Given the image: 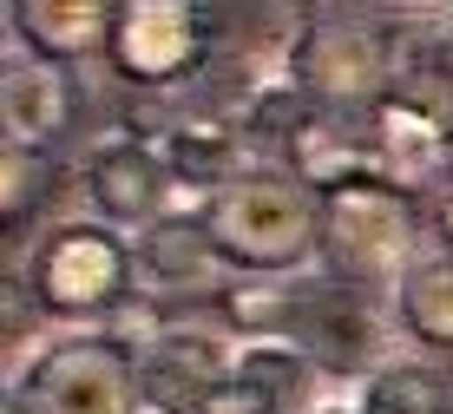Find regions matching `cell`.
I'll return each mask as SVG.
<instances>
[{
  "mask_svg": "<svg viewBox=\"0 0 453 414\" xmlns=\"http://www.w3.org/2000/svg\"><path fill=\"white\" fill-rule=\"evenodd\" d=\"M217 257L250 277H309L322 257V204L289 171H250L211 198L204 217Z\"/></svg>",
  "mask_w": 453,
  "mask_h": 414,
  "instance_id": "cell-1",
  "label": "cell"
},
{
  "mask_svg": "<svg viewBox=\"0 0 453 414\" xmlns=\"http://www.w3.org/2000/svg\"><path fill=\"white\" fill-rule=\"evenodd\" d=\"M7 408L20 414H138L132 348L112 329H73L7 362Z\"/></svg>",
  "mask_w": 453,
  "mask_h": 414,
  "instance_id": "cell-2",
  "label": "cell"
},
{
  "mask_svg": "<svg viewBox=\"0 0 453 414\" xmlns=\"http://www.w3.org/2000/svg\"><path fill=\"white\" fill-rule=\"evenodd\" d=\"M27 290L40 309L66 316V323H112V309L132 296V244L119 230L92 224V217H59L34 237L27 250Z\"/></svg>",
  "mask_w": 453,
  "mask_h": 414,
  "instance_id": "cell-3",
  "label": "cell"
},
{
  "mask_svg": "<svg viewBox=\"0 0 453 414\" xmlns=\"http://www.w3.org/2000/svg\"><path fill=\"white\" fill-rule=\"evenodd\" d=\"M322 250L342 269V283H355V290H395L420 263L414 217L401 204V191L381 178L342 184L322 198Z\"/></svg>",
  "mask_w": 453,
  "mask_h": 414,
  "instance_id": "cell-4",
  "label": "cell"
},
{
  "mask_svg": "<svg viewBox=\"0 0 453 414\" xmlns=\"http://www.w3.org/2000/svg\"><path fill=\"white\" fill-rule=\"evenodd\" d=\"M243 336L211 323H158L132 348V381L145 414H211L237 375Z\"/></svg>",
  "mask_w": 453,
  "mask_h": 414,
  "instance_id": "cell-5",
  "label": "cell"
},
{
  "mask_svg": "<svg viewBox=\"0 0 453 414\" xmlns=\"http://www.w3.org/2000/svg\"><path fill=\"white\" fill-rule=\"evenodd\" d=\"M289 92H309V99H374L381 86H395V46L374 34L355 13H329V20L303 27V34L283 40V59H276Z\"/></svg>",
  "mask_w": 453,
  "mask_h": 414,
  "instance_id": "cell-6",
  "label": "cell"
},
{
  "mask_svg": "<svg viewBox=\"0 0 453 414\" xmlns=\"http://www.w3.org/2000/svg\"><path fill=\"white\" fill-rule=\"evenodd\" d=\"M80 198L92 224L119 230L125 244L165 224V217H178V184H171L158 145L138 132H112L80 158Z\"/></svg>",
  "mask_w": 453,
  "mask_h": 414,
  "instance_id": "cell-7",
  "label": "cell"
},
{
  "mask_svg": "<svg viewBox=\"0 0 453 414\" xmlns=\"http://www.w3.org/2000/svg\"><path fill=\"white\" fill-rule=\"evenodd\" d=\"M112 73L132 79V86H178L204 66V27L184 0H132V7H112Z\"/></svg>",
  "mask_w": 453,
  "mask_h": 414,
  "instance_id": "cell-8",
  "label": "cell"
},
{
  "mask_svg": "<svg viewBox=\"0 0 453 414\" xmlns=\"http://www.w3.org/2000/svg\"><path fill=\"white\" fill-rule=\"evenodd\" d=\"M453 158V125L420 86H395L374 105V171L395 191H427L441 184Z\"/></svg>",
  "mask_w": 453,
  "mask_h": 414,
  "instance_id": "cell-9",
  "label": "cell"
},
{
  "mask_svg": "<svg viewBox=\"0 0 453 414\" xmlns=\"http://www.w3.org/2000/svg\"><path fill=\"white\" fill-rule=\"evenodd\" d=\"M224 277L211 230L191 217H165L145 237H132V290L138 302H165V296H197Z\"/></svg>",
  "mask_w": 453,
  "mask_h": 414,
  "instance_id": "cell-10",
  "label": "cell"
},
{
  "mask_svg": "<svg viewBox=\"0 0 453 414\" xmlns=\"http://www.w3.org/2000/svg\"><path fill=\"white\" fill-rule=\"evenodd\" d=\"M0 125H7V152H34L66 125V79L53 59H34L7 46V73H0Z\"/></svg>",
  "mask_w": 453,
  "mask_h": 414,
  "instance_id": "cell-11",
  "label": "cell"
},
{
  "mask_svg": "<svg viewBox=\"0 0 453 414\" xmlns=\"http://www.w3.org/2000/svg\"><path fill=\"white\" fill-rule=\"evenodd\" d=\"M7 27H27V53L34 59H80V53H99L112 40V7H92V0H27V7H7Z\"/></svg>",
  "mask_w": 453,
  "mask_h": 414,
  "instance_id": "cell-12",
  "label": "cell"
},
{
  "mask_svg": "<svg viewBox=\"0 0 453 414\" xmlns=\"http://www.w3.org/2000/svg\"><path fill=\"white\" fill-rule=\"evenodd\" d=\"M388 316H395L408 348H453V263L420 257L408 277L388 290Z\"/></svg>",
  "mask_w": 453,
  "mask_h": 414,
  "instance_id": "cell-13",
  "label": "cell"
},
{
  "mask_svg": "<svg viewBox=\"0 0 453 414\" xmlns=\"http://www.w3.org/2000/svg\"><path fill=\"white\" fill-rule=\"evenodd\" d=\"M349 388H355V402H362V414H453L447 381L434 375L414 348H401L395 362H381L368 381H349Z\"/></svg>",
  "mask_w": 453,
  "mask_h": 414,
  "instance_id": "cell-14",
  "label": "cell"
},
{
  "mask_svg": "<svg viewBox=\"0 0 453 414\" xmlns=\"http://www.w3.org/2000/svg\"><path fill=\"white\" fill-rule=\"evenodd\" d=\"M434 92L453 99V20H441V34H434Z\"/></svg>",
  "mask_w": 453,
  "mask_h": 414,
  "instance_id": "cell-15",
  "label": "cell"
},
{
  "mask_svg": "<svg viewBox=\"0 0 453 414\" xmlns=\"http://www.w3.org/2000/svg\"><path fill=\"white\" fill-rule=\"evenodd\" d=\"M303 414H362V402H355V388H329L316 408H303Z\"/></svg>",
  "mask_w": 453,
  "mask_h": 414,
  "instance_id": "cell-16",
  "label": "cell"
},
{
  "mask_svg": "<svg viewBox=\"0 0 453 414\" xmlns=\"http://www.w3.org/2000/svg\"><path fill=\"white\" fill-rule=\"evenodd\" d=\"M441 237H447V250H453V198L441 204Z\"/></svg>",
  "mask_w": 453,
  "mask_h": 414,
  "instance_id": "cell-17",
  "label": "cell"
},
{
  "mask_svg": "<svg viewBox=\"0 0 453 414\" xmlns=\"http://www.w3.org/2000/svg\"><path fill=\"white\" fill-rule=\"evenodd\" d=\"M138 414H145V408H138Z\"/></svg>",
  "mask_w": 453,
  "mask_h": 414,
  "instance_id": "cell-18",
  "label": "cell"
}]
</instances>
